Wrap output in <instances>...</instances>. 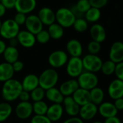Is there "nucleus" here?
Listing matches in <instances>:
<instances>
[{"mask_svg": "<svg viewBox=\"0 0 123 123\" xmlns=\"http://www.w3.org/2000/svg\"><path fill=\"white\" fill-rule=\"evenodd\" d=\"M15 74L14 70L11 64L2 62L0 64V82H6L13 78Z\"/></svg>", "mask_w": 123, "mask_h": 123, "instance_id": "25", "label": "nucleus"}, {"mask_svg": "<svg viewBox=\"0 0 123 123\" xmlns=\"http://www.w3.org/2000/svg\"><path fill=\"white\" fill-rule=\"evenodd\" d=\"M98 114V106L89 102L83 106H81L79 111V117L83 121H88L93 119Z\"/></svg>", "mask_w": 123, "mask_h": 123, "instance_id": "11", "label": "nucleus"}, {"mask_svg": "<svg viewBox=\"0 0 123 123\" xmlns=\"http://www.w3.org/2000/svg\"><path fill=\"white\" fill-rule=\"evenodd\" d=\"M31 123H52L46 115H34L31 119Z\"/></svg>", "mask_w": 123, "mask_h": 123, "instance_id": "39", "label": "nucleus"}, {"mask_svg": "<svg viewBox=\"0 0 123 123\" xmlns=\"http://www.w3.org/2000/svg\"><path fill=\"white\" fill-rule=\"evenodd\" d=\"M66 49L68 54L71 57H80L83 54V46L80 41L75 38L70 39L66 44Z\"/></svg>", "mask_w": 123, "mask_h": 123, "instance_id": "20", "label": "nucleus"}, {"mask_svg": "<svg viewBox=\"0 0 123 123\" xmlns=\"http://www.w3.org/2000/svg\"><path fill=\"white\" fill-rule=\"evenodd\" d=\"M36 0H16L15 9L17 12L27 15L36 9Z\"/></svg>", "mask_w": 123, "mask_h": 123, "instance_id": "14", "label": "nucleus"}, {"mask_svg": "<svg viewBox=\"0 0 123 123\" xmlns=\"http://www.w3.org/2000/svg\"><path fill=\"white\" fill-rule=\"evenodd\" d=\"M103 123H122V122L119 118L116 116V117H112L105 119V121Z\"/></svg>", "mask_w": 123, "mask_h": 123, "instance_id": "48", "label": "nucleus"}, {"mask_svg": "<svg viewBox=\"0 0 123 123\" xmlns=\"http://www.w3.org/2000/svg\"><path fill=\"white\" fill-rule=\"evenodd\" d=\"M114 75H116L117 79L123 81V62L116 64Z\"/></svg>", "mask_w": 123, "mask_h": 123, "instance_id": "42", "label": "nucleus"}, {"mask_svg": "<svg viewBox=\"0 0 123 123\" xmlns=\"http://www.w3.org/2000/svg\"><path fill=\"white\" fill-rule=\"evenodd\" d=\"M98 112L99 114L105 119L116 117L117 115L118 111L114 106V104L109 101L102 102L98 106Z\"/></svg>", "mask_w": 123, "mask_h": 123, "instance_id": "18", "label": "nucleus"}, {"mask_svg": "<svg viewBox=\"0 0 123 123\" xmlns=\"http://www.w3.org/2000/svg\"><path fill=\"white\" fill-rule=\"evenodd\" d=\"M68 59V54L66 51L63 50H55L49 54L48 62L51 68L56 70L66 65Z\"/></svg>", "mask_w": 123, "mask_h": 123, "instance_id": "7", "label": "nucleus"}, {"mask_svg": "<svg viewBox=\"0 0 123 123\" xmlns=\"http://www.w3.org/2000/svg\"><path fill=\"white\" fill-rule=\"evenodd\" d=\"M73 27L75 31L78 33H83L87 31L88 28V23L83 18H76Z\"/></svg>", "mask_w": 123, "mask_h": 123, "instance_id": "35", "label": "nucleus"}, {"mask_svg": "<svg viewBox=\"0 0 123 123\" xmlns=\"http://www.w3.org/2000/svg\"><path fill=\"white\" fill-rule=\"evenodd\" d=\"M82 62L84 71L96 73L101 70L103 62L98 55L88 54L82 58Z\"/></svg>", "mask_w": 123, "mask_h": 123, "instance_id": "6", "label": "nucleus"}, {"mask_svg": "<svg viewBox=\"0 0 123 123\" xmlns=\"http://www.w3.org/2000/svg\"><path fill=\"white\" fill-rule=\"evenodd\" d=\"M30 95H31V99L33 101V102L43 101V98H45L46 91L41 87L38 86L35 89H33L32 91H31Z\"/></svg>", "mask_w": 123, "mask_h": 123, "instance_id": "34", "label": "nucleus"}, {"mask_svg": "<svg viewBox=\"0 0 123 123\" xmlns=\"http://www.w3.org/2000/svg\"><path fill=\"white\" fill-rule=\"evenodd\" d=\"M16 38L18 41L19 44L26 49L32 48L36 43L35 35L26 30L20 31Z\"/></svg>", "mask_w": 123, "mask_h": 123, "instance_id": "13", "label": "nucleus"}, {"mask_svg": "<svg viewBox=\"0 0 123 123\" xmlns=\"http://www.w3.org/2000/svg\"><path fill=\"white\" fill-rule=\"evenodd\" d=\"M12 68H13L15 73H20L24 68V63L22 61L18 59L16 62H15L13 64H12Z\"/></svg>", "mask_w": 123, "mask_h": 123, "instance_id": "43", "label": "nucleus"}, {"mask_svg": "<svg viewBox=\"0 0 123 123\" xmlns=\"http://www.w3.org/2000/svg\"><path fill=\"white\" fill-rule=\"evenodd\" d=\"M35 36H36V42H38L41 44H46L51 39L47 30H44V29H43L39 33H38Z\"/></svg>", "mask_w": 123, "mask_h": 123, "instance_id": "36", "label": "nucleus"}, {"mask_svg": "<svg viewBox=\"0 0 123 123\" xmlns=\"http://www.w3.org/2000/svg\"><path fill=\"white\" fill-rule=\"evenodd\" d=\"M113 104L117 111H123V98H119L114 100V102Z\"/></svg>", "mask_w": 123, "mask_h": 123, "instance_id": "47", "label": "nucleus"}, {"mask_svg": "<svg viewBox=\"0 0 123 123\" xmlns=\"http://www.w3.org/2000/svg\"><path fill=\"white\" fill-rule=\"evenodd\" d=\"M9 46H13V47H17L18 45L19 44L18 43V41L17 39V38H11L9 40Z\"/></svg>", "mask_w": 123, "mask_h": 123, "instance_id": "50", "label": "nucleus"}, {"mask_svg": "<svg viewBox=\"0 0 123 123\" xmlns=\"http://www.w3.org/2000/svg\"><path fill=\"white\" fill-rule=\"evenodd\" d=\"M92 123H103L102 122H100V121H96V122H93Z\"/></svg>", "mask_w": 123, "mask_h": 123, "instance_id": "52", "label": "nucleus"}, {"mask_svg": "<svg viewBox=\"0 0 123 123\" xmlns=\"http://www.w3.org/2000/svg\"><path fill=\"white\" fill-rule=\"evenodd\" d=\"M12 112V107L8 102L0 103V122L7 120Z\"/></svg>", "mask_w": 123, "mask_h": 123, "instance_id": "30", "label": "nucleus"}, {"mask_svg": "<svg viewBox=\"0 0 123 123\" xmlns=\"http://www.w3.org/2000/svg\"><path fill=\"white\" fill-rule=\"evenodd\" d=\"M47 31L50 36V38L54 40L61 39L65 34V29L56 23L48 26Z\"/></svg>", "mask_w": 123, "mask_h": 123, "instance_id": "28", "label": "nucleus"}, {"mask_svg": "<svg viewBox=\"0 0 123 123\" xmlns=\"http://www.w3.org/2000/svg\"><path fill=\"white\" fill-rule=\"evenodd\" d=\"M15 115L20 119L30 118L33 113V105L30 101H20L18 104L15 109Z\"/></svg>", "mask_w": 123, "mask_h": 123, "instance_id": "9", "label": "nucleus"}, {"mask_svg": "<svg viewBox=\"0 0 123 123\" xmlns=\"http://www.w3.org/2000/svg\"><path fill=\"white\" fill-rule=\"evenodd\" d=\"M39 86L45 91L55 87L59 81V73L53 68L44 70L38 76Z\"/></svg>", "mask_w": 123, "mask_h": 123, "instance_id": "2", "label": "nucleus"}, {"mask_svg": "<svg viewBox=\"0 0 123 123\" xmlns=\"http://www.w3.org/2000/svg\"><path fill=\"white\" fill-rule=\"evenodd\" d=\"M73 100L80 106H83L91 102L90 91L79 88L72 96Z\"/></svg>", "mask_w": 123, "mask_h": 123, "instance_id": "24", "label": "nucleus"}, {"mask_svg": "<svg viewBox=\"0 0 123 123\" xmlns=\"http://www.w3.org/2000/svg\"><path fill=\"white\" fill-rule=\"evenodd\" d=\"M26 18H27V15L23 13H20V12H17L13 18L14 21L19 25H23L25 23L26 21Z\"/></svg>", "mask_w": 123, "mask_h": 123, "instance_id": "41", "label": "nucleus"}, {"mask_svg": "<svg viewBox=\"0 0 123 123\" xmlns=\"http://www.w3.org/2000/svg\"><path fill=\"white\" fill-rule=\"evenodd\" d=\"M90 35L92 41L101 43L106 38V33L104 26L98 23H94L90 28Z\"/></svg>", "mask_w": 123, "mask_h": 123, "instance_id": "22", "label": "nucleus"}, {"mask_svg": "<svg viewBox=\"0 0 123 123\" xmlns=\"http://www.w3.org/2000/svg\"><path fill=\"white\" fill-rule=\"evenodd\" d=\"M2 55L5 60V62H7L12 65L15 62L19 59L20 54L17 47L7 46Z\"/></svg>", "mask_w": 123, "mask_h": 123, "instance_id": "27", "label": "nucleus"}, {"mask_svg": "<svg viewBox=\"0 0 123 123\" xmlns=\"http://www.w3.org/2000/svg\"><path fill=\"white\" fill-rule=\"evenodd\" d=\"M64 108L62 104H52L49 106L46 117L51 120V122H57L63 116Z\"/></svg>", "mask_w": 123, "mask_h": 123, "instance_id": "19", "label": "nucleus"}, {"mask_svg": "<svg viewBox=\"0 0 123 123\" xmlns=\"http://www.w3.org/2000/svg\"><path fill=\"white\" fill-rule=\"evenodd\" d=\"M90 96L91 102L96 104V106H98L102 102H104V92L102 90V88L97 86L90 91Z\"/></svg>", "mask_w": 123, "mask_h": 123, "instance_id": "29", "label": "nucleus"}, {"mask_svg": "<svg viewBox=\"0 0 123 123\" xmlns=\"http://www.w3.org/2000/svg\"><path fill=\"white\" fill-rule=\"evenodd\" d=\"M77 80L79 85V88L89 91L97 87L98 84V78L96 73H90L88 71H83L78 77Z\"/></svg>", "mask_w": 123, "mask_h": 123, "instance_id": "4", "label": "nucleus"}, {"mask_svg": "<svg viewBox=\"0 0 123 123\" xmlns=\"http://www.w3.org/2000/svg\"><path fill=\"white\" fill-rule=\"evenodd\" d=\"M75 6L83 15H85V13L91 7L88 0H78Z\"/></svg>", "mask_w": 123, "mask_h": 123, "instance_id": "37", "label": "nucleus"}, {"mask_svg": "<svg viewBox=\"0 0 123 123\" xmlns=\"http://www.w3.org/2000/svg\"><path fill=\"white\" fill-rule=\"evenodd\" d=\"M6 12H7V9L0 3V18L5 16Z\"/></svg>", "mask_w": 123, "mask_h": 123, "instance_id": "51", "label": "nucleus"}, {"mask_svg": "<svg viewBox=\"0 0 123 123\" xmlns=\"http://www.w3.org/2000/svg\"><path fill=\"white\" fill-rule=\"evenodd\" d=\"M88 1L91 7L97 8L99 10L105 7L108 3V0H88Z\"/></svg>", "mask_w": 123, "mask_h": 123, "instance_id": "40", "label": "nucleus"}, {"mask_svg": "<svg viewBox=\"0 0 123 123\" xmlns=\"http://www.w3.org/2000/svg\"><path fill=\"white\" fill-rule=\"evenodd\" d=\"M88 54H93V55H98V54L100 52L101 49V43L94 41H91L88 43Z\"/></svg>", "mask_w": 123, "mask_h": 123, "instance_id": "38", "label": "nucleus"}, {"mask_svg": "<svg viewBox=\"0 0 123 123\" xmlns=\"http://www.w3.org/2000/svg\"><path fill=\"white\" fill-rule=\"evenodd\" d=\"M63 123H84V122L79 117H70L65 120Z\"/></svg>", "mask_w": 123, "mask_h": 123, "instance_id": "46", "label": "nucleus"}, {"mask_svg": "<svg viewBox=\"0 0 123 123\" xmlns=\"http://www.w3.org/2000/svg\"><path fill=\"white\" fill-rule=\"evenodd\" d=\"M33 105V111L35 115H46L49 106L43 100L39 101H36L32 104Z\"/></svg>", "mask_w": 123, "mask_h": 123, "instance_id": "32", "label": "nucleus"}, {"mask_svg": "<svg viewBox=\"0 0 123 123\" xmlns=\"http://www.w3.org/2000/svg\"><path fill=\"white\" fill-rule=\"evenodd\" d=\"M109 57L115 64L123 62V42L115 41L111 44Z\"/></svg>", "mask_w": 123, "mask_h": 123, "instance_id": "12", "label": "nucleus"}, {"mask_svg": "<svg viewBox=\"0 0 123 123\" xmlns=\"http://www.w3.org/2000/svg\"><path fill=\"white\" fill-rule=\"evenodd\" d=\"M20 26L14 21L13 19H7L2 23L0 28V36L3 38L10 40L16 38L20 32Z\"/></svg>", "mask_w": 123, "mask_h": 123, "instance_id": "5", "label": "nucleus"}, {"mask_svg": "<svg viewBox=\"0 0 123 123\" xmlns=\"http://www.w3.org/2000/svg\"><path fill=\"white\" fill-rule=\"evenodd\" d=\"M7 44L5 43V41H4L3 40H1L0 39V55L3 54L5 49L7 48Z\"/></svg>", "mask_w": 123, "mask_h": 123, "instance_id": "49", "label": "nucleus"}, {"mask_svg": "<svg viewBox=\"0 0 123 123\" xmlns=\"http://www.w3.org/2000/svg\"><path fill=\"white\" fill-rule=\"evenodd\" d=\"M2 20H0V28H1V26H2Z\"/></svg>", "mask_w": 123, "mask_h": 123, "instance_id": "53", "label": "nucleus"}, {"mask_svg": "<svg viewBox=\"0 0 123 123\" xmlns=\"http://www.w3.org/2000/svg\"><path fill=\"white\" fill-rule=\"evenodd\" d=\"M37 16L43 25L49 26L56 23L55 12L49 7H44L39 10Z\"/></svg>", "mask_w": 123, "mask_h": 123, "instance_id": "17", "label": "nucleus"}, {"mask_svg": "<svg viewBox=\"0 0 123 123\" xmlns=\"http://www.w3.org/2000/svg\"><path fill=\"white\" fill-rule=\"evenodd\" d=\"M18 98L20 100V101H30V99H31L30 92L23 90L22 92L20 93Z\"/></svg>", "mask_w": 123, "mask_h": 123, "instance_id": "45", "label": "nucleus"}, {"mask_svg": "<svg viewBox=\"0 0 123 123\" xmlns=\"http://www.w3.org/2000/svg\"><path fill=\"white\" fill-rule=\"evenodd\" d=\"M115 68H116V64L110 59H109L107 61L103 62L100 71H101V73L104 75L109 76L114 74Z\"/></svg>", "mask_w": 123, "mask_h": 123, "instance_id": "33", "label": "nucleus"}, {"mask_svg": "<svg viewBox=\"0 0 123 123\" xmlns=\"http://www.w3.org/2000/svg\"><path fill=\"white\" fill-rule=\"evenodd\" d=\"M122 116H123V111H122Z\"/></svg>", "mask_w": 123, "mask_h": 123, "instance_id": "55", "label": "nucleus"}, {"mask_svg": "<svg viewBox=\"0 0 123 123\" xmlns=\"http://www.w3.org/2000/svg\"><path fill=\"white\" fill-rule=\"evenodd\" d=\"M1 1H2V0H0V3H1Z\"/></svg>", "mask_w": 123, "mask_h": 123, "instance_id": "54", "label": "nucleus"}, {"mask_svg": "<svg viewBox=\"0 0 123 123\" xmlns=\"http://www.w3.org/2000/svg\"><path fill=\"white\" fill-rule=\"evenodd\" d=\"M25 26L26 31L35 36L43 29V25L36 15H30L27 16Z\"/></svg>", "mask_w": 123, "mask_h": 123, "instance_id": "10", "label": "nucleus"}, {"mask_svg": "<svg viewBox=\"0 0 123 123\" xmlns=\"http://www.w3.org/2000/svg\"><path fill=\"white\" fill-rule=\"evenodd\" d=\"M101 12L99 9L91 7L84 15L85 20L88 23H96L101 18Z\"/></svg>", "mask_w": 123, "mask_h": 123, "instance_id": "31", "label": "nucleus"}, {"mask_svg": "<svg viewBox=\"0 0 123 123\" xmlns=\"http://www.w3.org/2000/svg\"><path fill=\"white\" fill-rule=\"evenodd\" d=\"M79 88V85L77 79L71 78L62 83L59 88L60 92L64 97L72 96L73 94Z\"/></svg>", "mask_w": 123, "mask_h": 123, "instance_id": "15", "label": "nucleus"}, {"mask_svg": "<svg viewBox=\"0 0 123 123\" xmlns=\"http://www.w3.org/2000/svg\"><path fill=\"white\" fill-rule=\"evenodd\" d=\"M16 3V0H2L1 4L7 9V10H12L15 9Z\"/></svg>", "mask_w": 123, "mask_h": 123, "instance_id": "44", "label": "nucleus"}, {"mask_svg": "<svg viewBox=\"0 0 123 123\" xmlns=\"http://www.w3.org/2000/svg\"><path fill=\"white\" fill-rule=\"evenodd\" d=\"M56 22L64 29L73 27L76 18L71 10L68 7H61L55 12Z\"/></svg>", "mask_w": 123, "mask_h": 123, "instance_id": "3", "label": "nucleus"}, {"mask_svg": "<svg viewBox=\"0 0 123 123\" xmlns=\"http://www.w3.org/2000/svg\"><path fill=\"white\" fill-rule=\"evenodd\" d=\"M22 87L23 90L31 92L36 88L39 86V80L38 76L35 74H28L24 77L22 82Z\"/></svg>", "mask_w": 123, "mask_h": 123, "instance_id": "23", "label": "nucleus"}, {"mask_svg": "<svg viewBox=\"0 0 123 123\" xmlns=\"http://www.w3.org/2000/svg\"><path fill=\"white\" fill-rule=\"evenodd\" d=\"M23 91L21 82L17 79H10L3 83L2 96L6 102H12L18 99Z\"/></svg>", "mask_w": 123, "mask_h": 123, "instance_id": "1", "label": "nucleus"}, {"mask_svg": "<svg viewBox=\"0 0 123 123\" xmlns=\"http://www.w3.org/2000/svg\"><path fill=\"white\" fill-rule=\"evenodd\" d=\"M64 111L70 117H77L79 114L80 106L73 100L72 96L65 97L62 102Z\"/></svg>", "mask_w": 123, "mask_h": 123, "instance_id": "21", "label": "nucleus"}, {"mask_svg": "<svg viewBox=\"0 0 123 123\" xmlns=\"http://www.w3.org/2000/svg\"><path fill=\"white\" fill-rule=\"evenodd\" d=\"M45 97L52 104H62L65 98L59 89L56 87L46 90Z\"/></svg>", "mask_w": 123, "mask_h": 123, "instance_id": "26", "label": "nucleus"}, {"mask_svg": "<svg viewBox=\"0 0 123 123\" xmlns=\"http://www.w3.org/2000/svg\"><path fill=\"white\" fill-rule=\"evenodd\" d=\"M83 71V65L80 57H70L68 59L66 64V72L71 78L77 79Z\"/></svg>", "mask_w": 123, "mask_h": 123, "instance_id": "8", "label": "nucleus"}, {"mask_svg": "<svg viewBox=\"0 0 123 123\" xmlns=\"http://www.w3.org/2000/svg\"><path fill=\"white\" fill-rule=\"evenodd\" d=\"M108 94L112 99L123 98V81L119 79L113 80L109 85Z\"/></svg>", "mask_w": 123, "mask_h": 123, "instance_id": "16", "label": "nucleus"}]
</instances>
